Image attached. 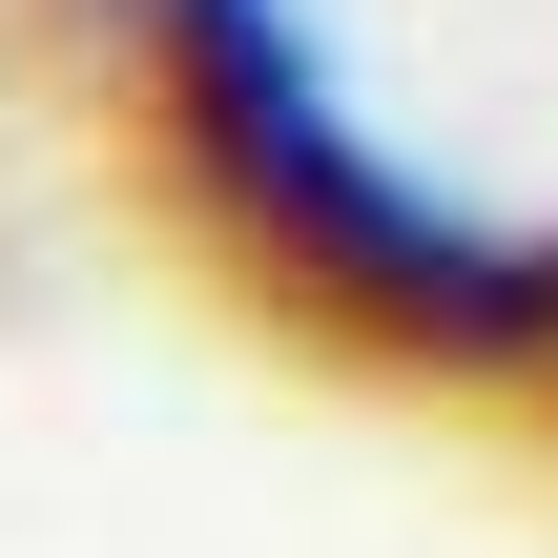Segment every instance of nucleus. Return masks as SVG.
I'll use <instances>...</instances> for the list:
<instances>
[{
	"instance_id": "nucleus-1",
	"label": "nucleus",
	"mask_w": 558,
	"mask_h": 558,
	"mask_svg": "<svg viewBox=\"0 0 558 558\" xmlns=\"http://www.w3.org/2000/svg\"><path fill=\"white\" fill-rule=\"evenodd\" d=\"M186 124H207V166L248 186V228H290L352 311H414V331H476V352L558 331V269L476 248V228H435V207H414V186L311 104V62H290V21H269V0H186Z\"/></svg>"
}]
</instances>
